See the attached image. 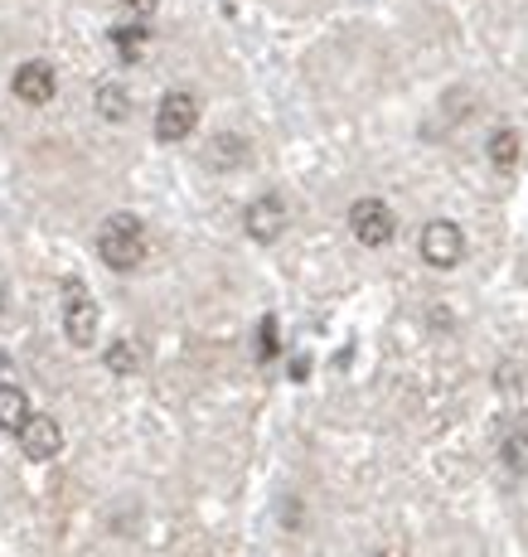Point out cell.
Wrapping results in <instances>:
<instances>
[{"instance_id":"8","label":"cell","mask_w":528,"mask_h":557,"mask_svg":"<svg viewBox=\"0 0 528 557\" xmlns=\"http://www.w3.org/2000/svg\"><path fill=\"white\" fill-rule=\"evenodd\" d=\"M10 88H15L20 102L45 107V102H53V92H59V73H53L45 59H29V63H20V69H15Z\"/></svg>"},{"instance_id":"6","label":"cell","mask_w":528,"mask_h":557,"mask_svg":"<svg viewBox=\"0 0 528 557\" xmlns=\"http://www.w3.org/2000/svg\"><path fill=\"white\" fill-rule=\"evenodd\" d=\"M15 436H20V451H25L29 460H39V466L63 451V426L53 422L49 412H29V422L20 426Z\"/></svg>"},{"instance_id":"18","label":"cell","mask_w":528,"mask_h":557,"mask_svg":"<svg viewBox=\"0 0 528 557\" xmlns=\"http://www.w3.org/2000/svg\"><path fill=\"white\" fill-rule=\"evenodd\" d=\"M379 557H388V553H379Z\"/></svg>"},{"instance_id":"5","label":"cell","mask_w":528,"mask_h":557,"mask_svg":"<svg viewBox=\"0 0 528 557\" xmlns=\"http://www.w3.org/2000/svg\"><path fill=\"white\" fill-rule=\"evenodd\" d=\"M393 228H397V219L383 199H359L349 209V233L364 243V248H383V243H393Z\"/></svg>"},{"instance_id":"4","label":"cell","mask_w":528,"mask_h":557,"mask_svg":"<svg viewBox=\"0 0 528 557\" xmlns=\"http://www.w3.org/2000/svg\"><path fill=\"white\" fill-rule=\"evenodd\" d=\"M422 257H427V267H437V272L456 267L461 257H466V228L451 219H432L422 228Z\"/></svg>"},{"instance_id":"16","label":"cell","mask_w":528,"mask_h":557,"mask_svg":"<svg viewBox=\"0 0 528 557\" xmlns=\"http://www.w3.org/2000/svg\"><path fill=\"white\" fill-rule=\"evenodd\" d=\"M122 5V20H136V25H150L156 15V0H116Z\"/></svg>"},{"instance_id":"1","label":"cell","mask_w":528,"mask_h":557,"mask_svg":"<svg viewBox=\"0 0 528 557\" xmlns=\"http://www.w3.org/2000/svg\"><path fill=\"white\" fill-rule=\"evenodd\" d=\"M97 257H102L112 272H132L146 262V228L136 213H112V219L97 228Z\"/></svg>"},{"instance_id":"12","label":"cell","mask_w":528,"mask_h":557,"mask_svg":"<svg viewBox=\"0 0 528 557\" xmlns=\"http://www.w3.org/2000/svg\"><path fill=\"white\" fill-rule=\"evenodd\" d=\"M25 422H29V393L15 388V383H0V426L20 432Z\"/></svg>"},{"instance_id":"7","label":"cell","mask_w":528,"mask_h":557,"mask_svg":"<svg viewBox=\"0 0 528 557\" xmlns=\"http://www.w3.org/2000/svg\"><path fill=\"white\" fill-rule=\"evenodd\" d=\"M286 223H291V213H286V203L277 195L253 199L247 203V213H243V228H247V238L253 243H277L286 233Z\"/></svg>"},{"instance_id":"11","label":"cell","mask_w":528,"mask_h":557,"mask_svg":"<svg viewBox=\"0 0 528 557\" xmlns=\"http://www.w3.org/2000/svg\"><path fill=\"white\" fill-rule=\"evenodd\" d=\"M97 116L122 126L126 116H132V92H126L122 83H102V88H97Z\"/></svg>"},{"instance_id":"10","label":"cell","mask_w":528,"mask_h":557,"mask_svg":"<svg viewBox=\"0 0 528 557\" xmlns=\"http://www.w3.org/2000/svg\"><path fill=\"white\" fill-rule=\"evenodd\" d=\"M112 45H116V53H122L126 63H136L146 53V45H150V25H136V20H116L112 25Z\"/></svg>"},{"instance_id":"2","label":"cell","mask_w":528,"mask_h":557,"mask_svg":"<svg viewBox=\"0 0 528 557\" xmlns=\"http://www.w3.org/2000/svg\"><path fill=\"white\" fill-rule=\"evenodd\" d=\"M97 325H102V310H97L93 292L78 282V276H69V282H63V335H69L78 349H88L97 339Z\"/></svg>"},{"instance_id":"9","label":"cell","mask_w":528,"mask_h":557,"mask_svg":"<svg viewBox=\"0 0 528 557\" xmlns=\"http://www.w3.org/2000/svg\"><path fill=\"white\" fill-rule=\"evenodd\" d=\"M519 132L514 126H494L490 132V141H484V156H490V165H500V170H514L519 165Z\"/></svg>"},{"instance_id":"15","label":"cell","mask_w":528,"mask_h":557,"mask_svg":"<svg viewBox=\"0 0 528 557\" xmlns=\"http://www.w3.org/2000/svg\"><path fill=\"white\" fill-rule=\"evenodd\" d=\"M229 156H238V160L247 156V146L238 141V136H223V141H213V146H209V160H213L219 170H233V160H229Z\"/></svg>"},{"instance_id":"19","label":"cell","mask_w":528,"mask_h":557,"mask_svg":"<svg viewBox=\"0 0 528 557\" xmlns=\"http://www.w3.org/2000/svg\"><path fill=\"white\" fill-rule=\"evenodd\" d=\"M0 306H5V301H0Z\"/></svg>"},{"instance_id":"13","label":"cell","mask_w":528,"mask_h":557,"mask_svg":"<svg viewBox=\"0 0 528 557\" xmlns=\"http://www.w3.org/2000/svg\"><path fill=\"white\" fill-rule=\"evenodd\" d=\"M107 369L112 373H136L142 369V345H132V339H116V345H107Z\"/></svg>"},{"instance_id":"3","label":"cell","mask_w":528,"mask_h":557,"mask_svg":"<svg viewBox=\"0 0 528 557\" xmlns=\"http://www.w3.org/2000/svg\"><path fill=\"white\" fill-rule=\"evenodd\" d=\"M199 126V98L185 88H175V92H165L156 107V136L160 141H185V136Z\"/></svg>"},{"instance_id":"14","label":"cell","mask_w":528,"mask_h":557,"mask_svg":"<svg viewBox=\"0 0 528 557\" xmlns=\"http://www.w3.org/2000/svg\"><path fill=\"white\" fill-rule=\"evenodd\" d=\"M504 466L514 470V475H528V426H519V432L504 436Z\"/></svg>"},{"instance_id":"17","label":"cell","mask_w":528,"mask_h":557,"mask_svg":"<svg viewBox=\"0 0 528 557\" xmlns=\"http://www.w3.org/2000/svg\"><path fill=\"white\" fill-rule=\"evenodd\" d=\"M257 355H262V359H277V315H267L262 330H257Z\"/></svg>"}]
</instances>
